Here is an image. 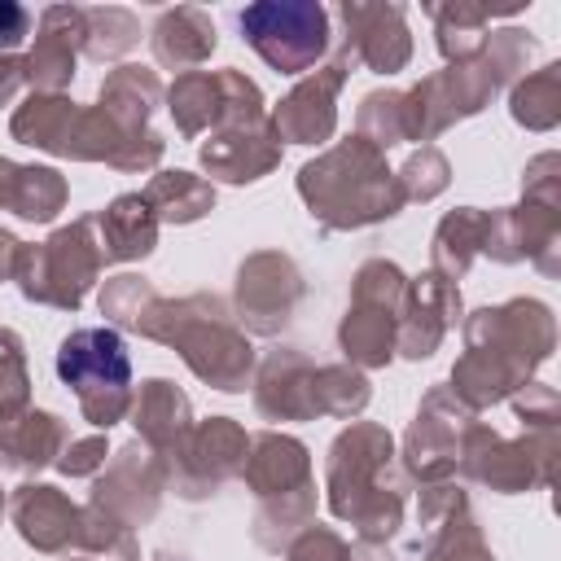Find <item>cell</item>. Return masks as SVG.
Wrapping results in <instances>:
<instances>
[{
  "label": "cell",
  "instance_id": "6da1fadb",
  "mask_svg": "<svg viewBox=\"0 0 561 561\" xmlns=\"http://www.w3.org/2000/svg\"><path fill=\"white\" fill-rule=\"evenodd\" d=\"M557 346V316L539 298H508L465 316V351L451 364L447 390L469 408L486 412L513 390L535 381Z\"/></svg>",
  "mask_w": 561,
  "mask_h": 561
},
{
  "label": "cell",
  "instance_id": "7a4b0ae2",
  "mask_svg": "<svg viewBox=\"0 0 561 561\" xmlns=\"http://www.w3.org/2000/svg\"><path fill=\"white\" fill-rule=\"evenodd\" d=\"M394 438L377 421H351L324 456V504L355 526V552H386L403 530L408 478L394 460Z\"/></svg>",
  "mask_w": 561,
  "mask_h": 561
},
{
  "label": "cell",
  "instance_id": "3957f363",
  "mask_svg": "<svg viewBox=\"0 0 561 561\" xmlns=\"http://www.w3.org/2000/svg\"><path fill=\"white\" fill-rule=\"evenodd\" d=\"M140 337L149 342H162L171 346L188 373L197 381H206L210 390H224V394H241L250 381H254V342L250 333L237 324L232 316V302L219 298V294H184V298H153L145 320L136 324Z\"/></svg>",
  "mask_w": 561,
  "mask_h": 561
},
{
  "label": "cell",
  "instance_id": "277c9868",
  "mask_svg": "<svg viewBox=\"0 0 561 561\" xmlns=\"http://www.w3.org/2000/svg\"><path fill=\"white\" fill-rule=\"evenodd\" d=\"M298 197L324 232H355L394 219L408 202L377 145L346 136L298 167Z\"/></svg>",
  "mask_w": 561,
  "mask_h": 561
},
{
  "label": "cell",
  "instance_id": "5b68a950",
  "mask_svg": "<svg viewBox=\"0 0 561 561\" xmlns=\"http://www.w3.org/2000/svg\"><path fill=\"white\" fill-rule=\"evenodd\" d=\"M530 57H535V39L517 26H504V31L486 35L478 57L425 75L416 88L403 92L408 96V140H434L451 123L486 110L500 88L522 79Z\"/></svg>",
  "mask_w": 561,
  "mask_h": 561
},
{
  "label": "cell",
  "instance_id": "8992f818",
  "mask_svg": "<svg viewBox=\"0 0 561 561\" xmlns=\"http://www.w3.org/2000/svg\"><path fill=\"white\" fill-rule=\"evenodd\" d=\"M105 259H101V245H96V228H92V215L57 228L48 241H35L18 250V263H13V285L26 302H39V307H57V311H79L88 289L96 285Z\"/></svg>",
  "mask_w": 561,
  "mask_h": 561
},
{
  "label": "cell",
  "instance_id": "52a82bcc",
  "mask_svg": "<svg viewBox=\"0 0 561 561\" xmlns=\"http://www.w3.org/2000/svg\"><path fill=\"white\" fill-rule=\"evenodd\" d=\"M57 377L75 390L79 416L92 430H110L131 408V355L118 329H75L57 346Z\"/></svg>",
  "mask_w": 561,
  "mask_h": 561
},
{
  "label": "cell",
  "instance_id": "ba28073f",
  "mask_svg": "<svg viewBox=\"0 0 561 561\" xmlns=\"http://www.w3.org/2000/svg\"><path fill=\"white\" fill-rule=\"evenodd\" d=\"M403 267L394 259H364L351 276V302L337 324V346L351 368H386L394 359V324L403 302Z\"/></svg>",
  "mask_w": 561,
  "mask_h": 561
},
{
  "label": "cell",
  "instance_id": "9c48e42d",
  "mask_svg": "<svg viewBox=\"0 0 561 561\" xmlns=\"http://www.w3.org/2000/svg\"><path fill=\"white\" fill-rule=\"evenodd\" d=\"M557 451H561L557 430H522L517 438H504L486 421H473L465 430L456 478H469L478 486H491L495 495L543 491L552 482Z\"/></svg>",
  "mask_w": 561,
  "mask_h": 561
},
{
  "label": "cell",
  "instance_id": "30bf717a",
  "mask_svg": "<svg viewBox=\"0 0 561 561\" xmlns=\"http://www.w3.org/2000/svg\"><path fill=\"white\" fill-rule=\"evenodd\" d=\"M237 22L241 39L280 75H311L329 53V9L316 0H263Z\"/></svg>",
  "mask_w": 561,
  "mask_h": 561
},
{
  "label": "cell",
  "instance_id": "8fae6325",
  "mask_svg": "<svg viewBox=\"0 0 561 561\" xmlns=\"http://www.w3.org/2000/svg\"><path fill=\"white\" fill-rule=\"evenodd\" d=\"M245 451H250V434H245V425H237L232 416L193 421L188 434L162 456L167 486H171L180 500H188V504L210 500L228 478H241Z\"/></svg>",
  "mask_w": 561,
  "mask_h": 561
},
{
  "label": "cell",
  "instance_id": "7c38bea8",
  "mask_svg": "<svg viewBox=\"0 0 561 561\" xmlns=\"http://www.w3.org/2000/svg\"><path fill=\"white\" fill-rule=\"evenodd\" d=\"M478 421V412H469L447 386H430L408 434H403V451H399V469L408 482H447L460 469V447H465V430Z\"/></svg>",
  "mask_w": 561,
  "mask_h": 561
},
{
  "label": "cell",
  "instance_id": "4fadbf2b",
  "mask_svg": "<svg viewBox=\"0 0 561 561\" xmlns=\"http://www.w3.org/2000/svg\"><path fill=\"white\" fill-rule=\"evenodd\" d=\"M302 294H307V280H302L298 263L285 250H254L237 267L232 316H237V324L245 333L276 337L294 320Z\"/></svg>",
  "mask_w": 561,
  "mask_h": 561
},
{
  "label": "cell",
  "instance_id": "5bb4252c",
  "mask_svg": "<svg viewBox=\"0 0 561 561\" xmlns=\"http://www.w3.org/2000/svg\"><path fill=\"white\" fill-rule=\"evenodd\" d=\"M197 158L210 171V180H224V184H254L267 171H276L280 167V140L272 131L267 105L228 110L219 118V127L210 131V140L197 149Z\"/></svg>",
  "mask_w": 561,
  "mask_h": 561
},
{
  "label": "cell",
  "instance_id": "9a60e30c",
  "mask_svg": "<svg viewBox=\"0 0 561 561\" xmlns=\"http://www.w3.org/2000/svg\"><path fill=\"white\" fill-rule=\"evenodd\" d=\"M482 254L491 263H535L543 276L561 272V206L522 197L517 206L486 210Z\"/></svg>",
  "mask_w": 561,
  "mask_h": 561
},
{
  "label": "cell",
  "instance_id": "2e32d148",
  "mask_svg": "<svg viewBox=\"0 0 561 561\" xmlns=\"http://www.w3.org/2000/svg\"><path fill=\"white\" fill-rule=\"evenodd\" d=\"M162 491H167V469H162L158 451L136 438V443L118 447V451L105 460V469L96 473L88 500L101 504L105 513H114V517L127 522V526H145V522L158 517Z\"/></svg>",
  "mask_w": 561,
  "mask_h": 561
},
{
  "label": "cell",
  "instance_id": "e0dca14e",
  "mask_svg": "<svg viewBox=\"0 0 561 561\" xmlns=\"http://www.w3.org/2000/svg\"><path fill=\"white\" fill-rule=\"evenodd\" d=\"M351 70H355L351 57L337 53L329 66L302 75L280 96V105L267 110L276 140L280 145H324L333 136V127H337V92H342V83H346Z\"/></svg>",
  "mask_w": 561,
  "mask_h": 561
},
{
  "label": "cell",
  "instance_id": "ac0fdd59",
  "mask_svg": "<svg viewBox=\"0 0 561 561\" xmlns=\"http://www.w3.org/2000/svg\"><path fill=\"white\" fill-rule=\"evenodd\" d=\"M162 96H167V110H171L175 131L184 140H193L202 131H215L228 110L263 101L259 83L245 79L237 66H228V70H184V75H175V83Z\"/></svg>",
  "mask_w": 561,
  "mask_h": 561
},
{
  "label": "cell",
  "instance_id": "d6986e66",
  "mask_svg": "<svg viewBox=\"0 0 561 561\" xmlns=\"http://www.w3.org/2000/svg\"><path fill=\"white\" fill-rule=\"evenodd\" d=\"M465 316L460 307V285L443 280L438 272L408 276L403 302H399V324H394V355L403 359H430L447 329Z\"/></svg>",
  "mask_w": 561,
  "mask_h": 561
},
{
  "label": "cell",
  "instance_id": "ffe728a7",
  "mask_svg": "<svg viewBox=\"0 0 561 561\" xmlns=\"http://www.w3.org/2000/svg\"><path fill=\"white\" fill-rule=\"evenodd\" d=\"M346 35H342V53L351 57V66H368L373 75H399L412 57V35L403 22V4H359L346 0L342 9Z\"/></svg>",
  "mask_w": 561,
  "mask_h": 561
},
{
  "label": "cell",
  "instance_id": "44dd1931",
  "mask_svg": "<svg viewBox=\"0 0 561 561\" xmlns=\"http://www.w3.org/2000/svg\"><path fill=\"white\" fill-rule=\"evenodd\" d=\"M241 478H245L254 504H276V500H289V495H302L316 486L307 443L294 434H280V430L250 434Z\"/></svg>",
  "mask_w": 561,
  "mask_h": 561
},
{
  "label": "cell",
  "instance_id": "7402d4cb",
  "mask_svg": "<svg viewBox=\"0 0 561 561\" xmlns=\"http://www.w3.org/2000/svg\"><path fill=\"white\" fill-rule=\"evenodd\" d=\"M83 53V9L79 4H48L35 22V44L22 57V75L31 92H66Z\"/></svg>",
  "mask_w": 561,
  "mask_h": 561
},
{
  "label": "cell",
  "instance_id": "603a6c76",
  "mask_svg": "<svg viewBox=\"0 0 561 561\" xmlns=\"http://www.w3.org/2000/svg\"><path fill=\"white\" fill-rule=\"evenodd\" d=\"M9 517L22 535V543L44 557H61V552L79 548L83 504H75L66 491H57L48 482H22L9 495Z\"/></svg>",
  "mask_w": 561,
  "mask_h": 561
},
{
  "label": "cell",
  "instance_id": "cb8c5ba5",
  "mask_svg": "<svg viewBox=\"0 0 561 561\" xmlns=\"http://www.w3.org/2000/svg\"><path fill=\"white\" fill-rule=\"evenodd\" d=\"M254 412L263 421H316V364L298 346H276L254 368Z\"/></svg>",
  "mask_w": 561,
  "mask_h": 561
},
{
  "label": "cell",
  "instance_id": "d4e9b609",
  "mask_svg": "<svg viewBox=\"0 0 561 561\" xmlns=\"http://www.w3.org/2000/svg\"><path fill=\"white\" fill-rule=\"evenodd\" d=\"M70 443V425L48 408H26L0 421V469L9 473H39L57 465L61 447Z\"/></svg>",
  "mask_w": 561,
  "mask_h": 561
},
{
  "label": "cell",
  "instance_id": "484cf974",
  "mask_svg": "<svg viewBox=\"0 0 561 561\" xmlns=\"http://www.w3.org/2000/svg\"><path fill=\"white\" fill-rule=\"evenodd\" d=\"M127 416H131L140 443H149V447L158 451V460H162V456L188 434V425H193V403H188V394H184L175 381L149 377V381H140V390H131Z\"/></svg>",
  "mask_w": 561,
  "mask_h": 561
},
{
  "label": "cell",
  "instance_id": "4316f807",
  "mask_svg": "<svg viewBox=\"0 0 561 561\" xmlns=\"http://www.w3.org/2000/svg\"><path fill=\"white\" fill-rule=\"evenodd\" d=\"M92 228H96V245H101L105 263H136V259L153 254V245H158V219L140 193L114 197L105 210L92 215Z\"/></svg>",
  "mask_w": 561,
  "mask_h": 561
},
{
  "label": "cell",
  "instance_id": "83f0119b",
  "mask_svg": "<svg viewBox=\"0 0 561 561\" xmlns=\"http://www.w3.org/2000/svg\"><path fill=\"white\" fill-rule=\"evenodd\" d=\"M149 39H153L158 66H167V70H197V66L215 53V44H219L210 13L197 9V4L167 9V13L158 18V26H153Z\"/></svg>",
  "mask_w": 561,
  "mask_h": 561
},
{
  "label": "cell",
  "instance_id": "f1b7e54d",
  "mask_svg": "<svg viewBox=\"0 0 561 561\" xmlns=\"http://www.w3.org/2000/svg\"><path fill=\"white\" fill-rule=\"evenodd\" d=\"M75 118H79V105H75L66 92H31V96L13 110V118H9V136H13L18 145H26V149L66 158Z\"/></svg>",
  "mask_w": 561,
  "mask_h": 561
},
{
  "label": "cell",
  "instance_id": "f546056e",
  "mask_svg": "<svg viewBox=\"0 0 561 561\" xmlns=\"http://www.w3.org/2000/svg\"><path fill=\"white\" fill-rule=\"evenodd\" d=\"M158 101H162V79H158V70L131 66V61H123L118 70H110V75L101 79V92H96V105H101L123 131H145L149 118H153V110H158Z\"/></svg>",
  "mask_w": 561,
  "mask_h": 561
},
{
  "label": "cell",
  "instance_id": "4dcf8cb0",
  "mask_svg": "<svg viewBox=\"0 0 561 561\" xmlns=\"http://www.w3.org/2000/svg\"><path fill=\"white\" fill-rule=\"evenodd\" d=\"M482 241H486V210H478V206L447 210L430 237V272H438L451 285L465 280V272L482 254Z\"/></svg>",
  "mask_w": 561,
  "mask_h": 561
},
{
  "label": "cell",
  "instance_id": "1f68e13d",
  "mask_svg": "<svg viewBox=\"0 0 561 561\" xmlns=\"http://www.w3.org/2000/svg\"><path fill=\"white\" fill-rule=\"evenodd\" d=\"M145 206L153 210L158 224H197L215 210V184L206 175L193 171H158L145 188H140Z\"/></svg>",
  "mask_w": 561,
  "mask_h": 561
},
{
  "label": "cell",
  "instance_id": "d6a6232c",
  "mask_svg": "<svg viewBox=\"0 0 561 561\" xmlns=\"http://www.w3.org/2000/svg\"><path fill=\"white\" fill-rule=\"evenodd\" d=\"M412 552H421V561H495L491 543L482 539L478 517L469 513V500H460L447 517L421 526Z\"/></svg>",
  "mask_w": 561,
  "mask_h": 561
},
{
  "label": "cell",
  "instance_id": "836d02e7",
  "mask_svg": "<svg viewBox=\"0 0 561 561\" xmlns=\"http://www.w3.org/2000/svg\"><path fill=\"white\" fill-rule=\"evenodd\" d=\"M508 114L526 131H552L561 123V61L522 75L508 88Z\"/></svg>",
  "mask_w": 561,
  "mask_h": 561
},
{
  "label": "cell",
  "instance_id": "e575fe53",
  "mask_svg": "<svg viewBox=\"0 0 561 561\" xmlns=\"http://www.w3.org/2000/svg\"><path fill=\"white\" fill-rule=\"evenodd\" d=\"M425 13L434 18V35H438V53L447 57V66L469 61L482 53L486 44V26H491V9L486 4H425Z\"/></svg>",
  "mask_w": 561,
  "mask_h": 561
},
{
  "label": "cell",
  "instance_id": "d590c367",
  "mask_svg": "<svg viewBox=\"0 0 561 561\" xmlns=\"http://www.w3.org/2000/svg\"><path fill=\"white\" fill-rule=\"evenodd\" d=\"M373 399V386L351 364H316V416L355 421Z\"/></svg>",
  "mask_w": 561,
  "mask_h": 561
},
{
  "label": "cell",
  "instance_id": "8d00e7d4",
  "mask_svg": "<svg viewBox=\"0 0 561 561\" xmlns=\"http://www.w3.org/2000/svg\"><path fill=\"white\" fill-rule=\"evenodd\" d=\"M355 136H364L368 145H377L381 153L408 140V96L399 88H381L368 92L355 110Z\"/></svg>",
  "mask_w": 561,
  "mask_h": 561
},
{
  "label": "cell",
  "instance_id": "74e56055",
  "mask_svg": "<svg viewBox=\"0 0 561 561\" xmlns=\"http://www.w3.org/2000/svg\"><path fill=\"white\" fill-rule=\"evenodd\" d=\"M70 184L57 167H35L22 162V180H18V197H13V215L26 224H53L66 210Z\"/></svg>",
  "mask_w": 561,
  "mask_h": 561
},
{
  "label": "cell",
  "instance_id": "f35d334b",
  "mask_svg": "<svg viewBox=\"0 0 561 561\" xmlns=\"http://www.w3.org/2000/svg\"><path fill=\"white\" fill-rule=\"evenodd\" d=\"M140 39V22L127 9H83V57L92 61H114L123 53H131Z\"/></svg>",
  "mask_w": 561,
  "mask_h": 561
},
{
  "label": "cell",
  "instance_id": "ab89813d",
  "mask_svg": "<svg viewBox=\"0 0 561 561\" xmlns=\"http://www.w3.org/2000/svg\"><path fill=\"white\" fill-rule=\"evenodd\" d=\"M79 548L92 557H105V561H140V543H136L131 526L92 500L83 504V517H79Z\"/></svg>",
  "mask_w": 561,
  "mask_h": 561
},
{
  "label": "cell",
  "instance_id": "60d3db41",
  "mask_svg": "<svg viewBox=\"0 0 561 561\" xmlns=\"http://www.w3.org/2000/svg\"><path fill=\"white\" fill-rule=\"evenodd\" d=\"M153 298H158V289H153L145 276L118 272V276H110V280L101 285V316L110 320V329L136 333V324L145 320V311H149Z\"/></svg>",
  "mask_w": 561,
  "mask_h": 561
},
{
  "label": "cell",
  "instance_id": "b9f144b4",
  "mask_svg": "<svg viewBox=\"0 0 561 561\" xmlns=\"http://www.w3.org/2000/svg\"><path fill=\"white\" fill-rule=\"evenodd\" d=\"M31 408V368H26V342L18 329L0 324V421Z\"/></svg>",
  "mask_w": 561,
  "mask_h": 561
},
{
  "label": "cell",
  "instance_id": "7bdbcfd3",
  "mask_svg": "<svg viewBox=\"0 0 561 561\" xmlns=\"http://www.w3.org/2000/svg\"><path fill=\"white\" fill-rule=\"evenodd\" d=\"M394 180H399L403 202H434V197L451 184V162H447V153H443L438 145H421V149L394 171Z\"/></svg>",
  "mask_w": 561,
  "mask_h": 561
},
{
  "label": "cell",
  "instance_id": "ee69618b",
  "mask_svg": "<svg viewBox=\"0 0 561 561\" xmlns=\"http://www.w3.org/2000/svg\"><path fill=\"white\" fill-rule=\"evenodd\" d=\"M280 561H355V557H351V543H346L333 526L311 522V526H302V530L285 543Z\"/></svg>",
  "mask_w": 561,
  "mask_h": 561
},
{
  "label": "cell",
  "instance_id": "f6af8a7d",
  "mask_svg": "<svg viewBox=\"0 0 561 561\" xmlns=\"http://www.w3.org/2000/svg\"><path fill=\"white\" fill-rule=\"evenodd\" d=\"M508 403H513L522 430H557L561 425V399L543 381H526L522 390L508 394Z\"/></svg>",
  "mask_w": 561,
  "mask_h": 561
},
{
  "label": "cell",
  "instance_id": "bcb514c9",
  "mask_svg": "<svg viewBox=\"0 0 561 561\" xmlns=\"http://www.w3.org/2000/svg\"><path fill=\"white\" fill-rule=\"evenodd\" d=\"M522 197L530 202H548V206H561V153H535L522 171Z\"/></svg>",
  "mask_w": 561,
  "mask_h": 561
},
{
  "label": "cell",
  "instance_id": "7dc6e473",
  "mask_svg": "<svg viewBox=\"0 0 561 561\" xmlns=\"http://www.w3.org/2000/svg\"><path fill=\"white\" fill-rule=\"evenodd\" d=\"M105 460H110L105 434H88V438H70V443L61 447L57 469H61L66 478H96V473L105 469Z\"/></svg>",
  "mask_w": 561,
  "mask_h": 561
},
{
  "label": "cell",
  "instance_id": "c3c4849f",
  "mask_svg": "<svg viewBox=\"0 0 561 561\" xmlns=\"http://www.w3.org/2000/svg\"><path fill=\"white\" fill-rule=\"evenodd\" d=\"M31 9L26 4H13V0H0V53H13L26 35H31Z\"/></svg>",
  "mask_w": 561,
  "mask_h": 561
},
{
  "label": "cell",
  "instance_id": "681fc988",
  "mask_svg": "<svg viewBox=\"0 0 561 561\" xmlns=\"http://www.w3.org/2000/svg\"><path fill=\"white\" fill-rule=\"evenodd\" d=\"M22 83H26V75H22V57L0 53V105H9V101L18 96Z\"/></svg>",
  "mask_w": 561,
  "mask_h": 561
},
{
  "label": "cell",
  "instance_id": "f907efd6",
  "mask_svg": "<svg viewBox=\"0 0 561 561\" xmlns=\"http://www.w3.org/2000/svg\"><path fill=\"white\" fill-rule=\"evenodd\" d=\"M18 180H22V162L13 158H0V206L13 210V197H18Z\"/></svg>",
  "mask_w": 561,
  "mask_h": 561
},
{
  "label": "cell",
  "instance_id": "816d5d0a",
  "mask_svg": "<svg viewBox=\"0 0 561 561\" xmlns=\"http://www.w3.org/2000/svg\"><path fill=\"white\" fill-rule=\"evenodd\" d=\"M18 250H22V241H18L13 232H4V228H0V280H13V263H18Z\"/></svg>",
  "mask_w": 561,
  "mask_h": 561
},
{
  "label": "cell",
  "instance_id": "f5cc1de1",
  "mask_svg": "<svg viewBox=\"0 0 561 561\" xmlns=\"http://www.w3.org/2000/svg\"><path fill=\"white\" fill-rule=\"evenodd\" d=\"M4 508H9V504H4V491H0V517H4Z\"/></svg>",
  "mask_w": 561,
  "mask_h": 561
},
{
  "label": "cell",
  "instance_id": "db71d44e",
  "mask_svg": "<svg viewBox=\"0 0 561 561\" xmlns=\"http://www.w3.org/2000/svg\"><path fill=\"white\" fill-rule=\"evenodd\" d=\"M66 561H88V557H66Z\"/></svg>",
  "mask_w": 561,
  "mask_h": 561
},
{
  "label": "cell",
  "instance_id": "11a10c76",
  "mask_svg": "<svg viewBox=\"0 0 561 561\" xmlns=\"http://www.w3.org/2000/svg\"><path fill=\"white\" fill-rule=\"evenodd\" d=\"M158 561H171V557H158Z\"/></svg>",
  "mask_w": 561,
  "mask_h": 561
},
{
  "label": "cell",
  "instance_id": "9f6ffc18",
  "mask_svg": "<svg viewBox=\"0 0 561 561\" xmlns=\"http://www.w3.org/2000/svg\"><path fill=\"white\" fill-rule=\"evenodd\" d=\"M355 561H359V557H355ZM386 561H394V557H386Z\"/></svg>",
  "mask_w": 561,
  "mask_h": 561
}]
</instances>
